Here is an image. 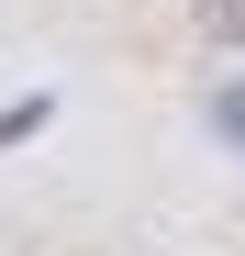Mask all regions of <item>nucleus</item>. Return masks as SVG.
Returning <instances> with one entry per match:
<instances>
[{
    "label": "nucleus",
    "instance_id": "nucleus-1",
    "mask_svg": "<svg viewBox=\"0 0 245 256\" xmlns=\"http://www.w3.org/2000/svg\"><path fill=\"white\" fill-rule=\"evenodd\" d=\"M212 134H223V145H245V78H223V90H212Z\"/></svg>",
    "mask_w": 245,
    "mask_h": 256
},
{
    "label": "nucleus",
    "instance_id": "nucleus-2",
    "mask_svg": "<svg viewBox=\"0 0 245 256\" xmlns=\"http://www.w3.org/2000/svg\"><path fill=\"white\" fill-rule=\"evenodd\" d=\"M34 122H45V100H22V112H0V145H12V134H34Z\"/></svg>",
    "mask_w": 245,
    "mask_h": 256
}]
</instances>
